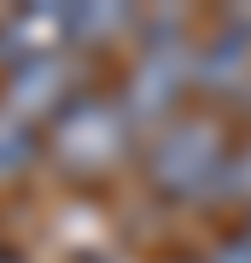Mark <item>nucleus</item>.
Instances as JSON below:
<instances>
[{
  "instance_id": "nucleus-1",
  "label": "nucleus",
  "mask_w": 251,
  "mask_h": 263,
  "mask_svg": "<svg viewBox=\"0 0 251 263\" xmlns=\"http://www.w3.org/2000/svg\"><path fill=\"white\" fill-rule=\"evenodd\" d=\"M228 141H222V123L216 117H176L169 129L152 141V181L169 193V199H205L222 187L228 176Z\"/></svg>"
},
{
  "instance_id": "nucleus-4",
  "label": "nucleus",
  "mask_w": 251,
  "mask_h": 263,
  "mask_svg": "<svg viewBox=\"0 0 251 263\" xmlns=\"http://www.w3.org/2000/svg\"><path fill=\"white\" fill-rule=\"evenodd\" d=\"M59 146H65L76 164H111L117 146H123V123H117L111 105L82 100V105H70V111L59 117Z\"/></svg>"
},
{
  "instance_id": "nucleus-5",
  "label": "nucleus",
  "mask_w": 251,
  "mask_h": 263,
  "mask_svg": "<svg viewBox=\"0 0 251 263\" xmlns=\"http://www.w3.org/2000/svg\"><path fill=\"white\" fill-rule=\"evenodd\" d=\"M210 263H251V234H240V240H228L222 252H216Z\"/></svg>"
},
{
  "instance_id": "nucleus-3",
  "label": "nucleus",
  "mask_w": 251,
  "mask_h": 263,
  "mask_svg": "<svg viewBox=\"0 0 251 263\" xmlns=\"http://www.w3.org/2000/svg\"><path fill=\"white\" fill-rule=\"evenodd\" d=\"M193 82L205 94H240L251 88V18H222V29L193 53Z\"/></svg>"
},
{
  "instance_id": "nucleus-2",
  "label": "nucleus",
  "mask_w": 251,
  "mask_h": 263,
  "mask_svg": "<svg viewBox=\"0 0 251 263\" xmlns=\"http://www.w3.org/2000/svg\"><path fill=\"white\" fill-rule=\"evenodd\" d=\"M187 82H193V53H187L176 35H164L158 47H146V59L134 65V82H129L134 117H164L169 105L181 100Z\"/></svg>"
}]
</instances>
